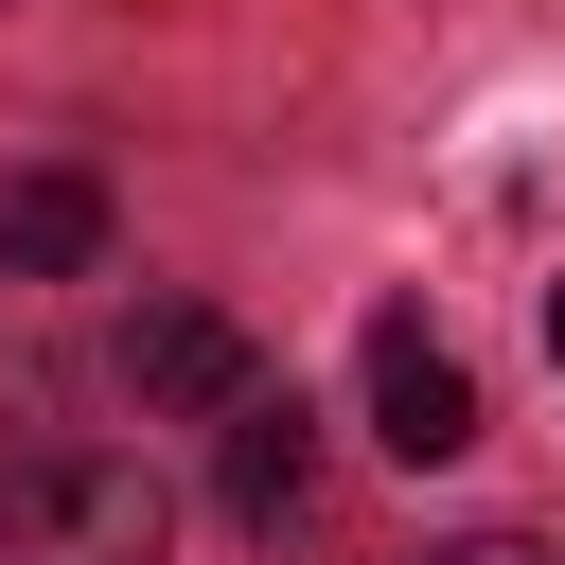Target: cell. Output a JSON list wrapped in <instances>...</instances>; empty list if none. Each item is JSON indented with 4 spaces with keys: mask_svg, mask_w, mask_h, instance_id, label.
I'll return each instance as SVG.
<instances>
[{
    "mask_svg": "<svg viewBox=\"0 0 565 565\" xmlns=\"http://www.w3.org/2000/svg\"><path fill=\"white\" fill-rule=\"evenodd\" d=\"M177 494L124 441H18L0 459V565H159Z\"/></svg>",
    "mask_w": 565,
    "mask_h": 565,
    "instance_id": "obj_1",
    "label": "cell"
},
{
    "mask_svg": "<svg viewBox=\"0 0 565 565\" xmlns=\"http://www.w3.org/2000/svg\"><path fill=\"white\" fill-rule=\"evenodd\" d=\"M124 388H141L159 424H230V406L265 388V353H247V318H212V300H141V318H124Z\"/></svg>",
    "mask_w": 565,
    "mask_h": 565,
    "instance_id": "obj_2",
    "label": "cell"
},
{
    "mask_svg": "<svg viewBox=\"0 0 565 565\" xmlns=\"http://www.w3.org/2000/svg\"><path fill=\"white\" fill-rule=\"evenodd\" d=\"M371 441H388L406 477L477 441V371H459V353H441L424 318H371Z\"/></svg>",
    "mask_w": 565,
    "mask_h": 565,
    "instance_id": "obj_3",
    "label": "cell"
},
{
    "mask_svg": "<svg viewBox=\"0 0 565 565\" xmlns=\"http://www.w3.org/2000/svg\"><path fill=\"white\" fill-rule=\"evenodd\" d=\"M0 265H18V282H71V265H106V177H88V159H35V177L0 194Z\"/></svg>",
    "mask_w": 565,
    "mask_h": 565,
    "instance_id": "obj_4",
    "label": "cell"
},
{
    "mask_svg": "<svg viewBox=\"0 0 565 565\" xmlns=\"http://www.w3.org/2000/svg\"><path fill=\"white\" fill-rule=\"evenodd\" d=\"M230 512H247L265 547H282V530L318 512V424H300L282 388H247V406H230Z\"/></svg>",
    "mask_w": 565,
    "mask_h": 565,
    "instance_id": "obj_5",
    "label": "cell"
},
{
    "mask_svg": "<svg viewBox=\"0 0 565 565\" xmlns=\"http://www.w3.org/2000/svg\"><path fill=\"white\" fill-rule=\"evenodd\" d=\"M424 565H547L530 530H459V547H424Z\"/></svg>",
    "mask_w": 565,
    "mask_h": 565,
    "instance_id": "obj_6",
    "label": "cell"
},
{
    "mask_svg": "<svg viewBox=\"0 0 565 565\" xmlns=\"http://www.w3.org/2000/svg\"><path fill=\"white\" fill-rule=\"evenodd\" d=\"M547 353H565V282H547Z\"/></svg>",
    "mask_w": 565,
    "mask_h": 565,
    "instance_id": "obj_7",
    "label": "cell"
}]
</instances>
